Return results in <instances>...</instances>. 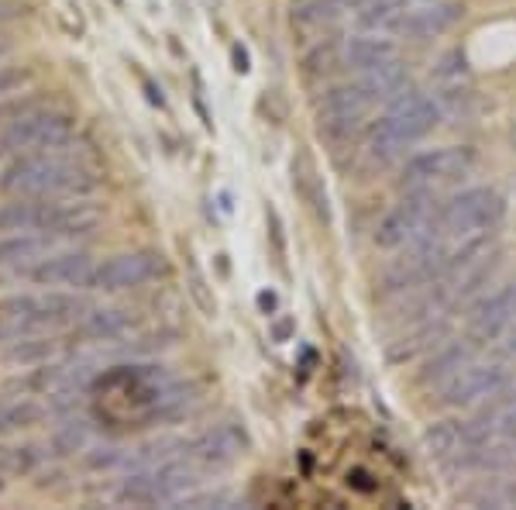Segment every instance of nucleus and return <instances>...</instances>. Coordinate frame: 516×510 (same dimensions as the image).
I'll return each mask as SVG.
<instances>
[{
	"instance_id": "nucleus-24",
	"label": "nucleus",
	"mask_w": 516,
	"mask_h": 510,
	"mask_svg": "<svg viewBox=\"0 0 516 510\" xmlns=\"http://www.w3.org/2000/svg\"><path fill=\"white\" fill-rule=\"evenodd\" d=\"M468 362H472V349H468V345H461V342L444 345L441 352H434V359H430L427 369L420 373V383H424V386H430V383L444 386L461 366H468Z\"/></svg>"
},
{
	"instance_id": "nucleus-28",
	"label": "nucleus",
	"mask_w": 516,
	"mask_h": 510,
	"mask_svg": "<svg viewBox=\"0 0 516 510\" xmlns=\"http://www.w3.org/2000/svg\"><path fill=\"white\" fill-rule=\"evenodd\" d=\"M7 476H14V469H11V448H0V493H4V486H7Z\"/></svg>"
},
{
	"instance_id": "nucleus-17",
	"label": "nucleus",
	"mask_w": 516,
	"mask_h": 510,
	"mask_svg": "<svg viewBox=\"0 0 516 510\" xmlns=\"http://www.w3.org/2000/svg\"><path fill=\"white\" fill-rule=\"evenodd\" d=\"M461 18V7L451 4V0H430V4H417V7H406L396 21V32L393 35H403V38H434V35H444L451 25Z\"/></svg>"
},
{
	"instance_id": "nucleus-29",
	"label": "nucleus",
	"mask_w": 516,
	"mask_h": 510,
	"mask_svg": "<svg viewBox=\"0 0 516 510\" xmlns=\"http://www.w3.org/2000/svg\"><path fill=\"white\" fill-rule=\"evenodd\" d=\"M276 293H258V307H262V311H276Z\"/></svg>"
},
{
	"instance_id": "nucleus-1",
	"label": "nucleus",
	"mask_w": 516,
	"mask_h": 510,
	"mask_svg": "<svg viewBox=\"0 0 516 510\" xmlns=\"http://www.w3.org/2000/svg\"><path fill=\"white\" fill-rule=\"evenodd\" d=\"M100 187V169L76 149L14 156L0 173V190L11 197H86Z\"/></svg>"
},
{
	"instance_id": "nucleus-20",
	"label": "nucleus",
	"mask_w": 516,
	"mask_h": 510,
	"mask_svg": "<svg viewBox=\"0 0 516 510\" xmlns=\"http://www.w3.org/2000/svg\"><path fill=\"white\" fill-rule=\"evenodd\" d=\"M341 49H344V66L355 69V73H369V69H379V66L393 63V59H400L396 45L375 32L351 35Z\"/></svg>"
},
{
	"instance_id": "nucleus-22",
	"label": "nucleus",
	"mask_w": 516,
	"mask_h": 510,
	"mask_svg": "<svg viewBox=\"0 0 516 510\" xmlns=\"http://www.w3.org/2000/svg\"><path fill=\"white\" fill-rule=\"evenodd\" d=\"M293 187L303 193V200H307L310 207L317 211V218L324 224H331V200H327V187L324 180H320L317 166L310 162V156H300V162H293Z\"/></svg>"
},
{
	"instance_id": "nucleus-10",
	"label": "nucleus",
	"mask_w": 516,
	"mask_h": 510,
	"mask_svg": "<svg viewBox=\"0 0 516 510\" xmlns=\"http://www.w3.org/2000/svg\"><path fill=\"white\" fill-rule=\"evenodd\" d=\"M166 273V255L155 249H135V252H117L111 259L97 262L86 290H104V293H121V290H138L155 283Z\"/></svg>"
},
{
	"instance_id": "nucleus-31",
	"label": "nucleus",
	"mask_w": 516,
	"mask_h": 510,
	"mask_svg": "<svg viewBox=\"0 0 516 510\" xmlns=\"http://www.w3.org/2000/svg\"><path fill=\"white\" fill-rule=\"evenodd\" d=\"M506 355H513V359H516V324L506 331Z\"/></svg>"
},
{
	"instance_id": "nucleus-11",
	"label": "nucleus",
	"mask_w": 516,
	"mask_h": 510,
	"mask_svg": "<svg viewBox=\"0 0 516 510\" xmlns=\"http://www.w3.org/2000/svg\"><path fill=\"white\" fill-rule=\"evenodd\" d=\"M475 149L468 145H444V149H427L417 152L403 162V183L410 190H430L441 183H455L475 169Z\"/></svg>"
},
{
	"instance_id": "nucleus-26",
	"label": "nucleus",
	"mask_w": 516,
	"mask_h": 510,
	"mask_svg": "<svg viewBox=\"0 0 516 510\" xmlns=\"http://www.w3.org/2000/svg\"><path fill=\"white\" fill-rule=\"evenodd\" d=\"M25 83V73L21 69H11V66H0V97L4 94H14V90Z\"/></svg>"
},
{
	"instance_id": "nucleus-9",
	"label": "nucleus",
	"mask_w": 516,
	"mask_h": 510,
	"mask_svg": "<svg viewBox=\"0 0 516 510\" xmlns=\"http://www.w3.org/2000/svg\"><path fill=\"white\" fill-rule=\"evenodd\" d=\"M492 438V424L482 421H437L424 431V448L441 466H475V455Z\"/></svg>"
},
{
	"instance_id": "nucleus-4",
	"label": "nucleus",
	"mask_w": 516,
	"mask_h": 510,
	"mask_svg": "<svg viewBox=\"0 0 516 510\" xmlns=\"http://www.w3.org/2000/svg\"><path fill=\"white\" fill-rule=\"evenodd\" d=\"M90 311L83 297L59 290L14 293L0 300V342H18L28 335H52L62 328H76Z\"/></svg>"
},
{
	"instance_id": "nucleus-32",
	"label": "nucleus",
	"mask_w": 516,
	"mask_h": 510,
	"mask_svg": "<svg viewBox=\"0 0 516 510\" xmlns=\"http://www.w3.org/2000/svg\"><path fill=\"white\" fill-rule=\"evenodd\" d=\"M417 4H430V0H400L403 11H406V7H417Z\"/></svg>"
},
{
	"instance_id": "nucleus-19",
	"label": "nucleus",
	"mask_w": 516,
	"mask_h": 510,
	"mask_svg": "<svg viewBox=\"0 0 516 510\" xmlns=\"http://www.w3.org/2000/svg\"><path fill=\"white\" fill-rule=\"evenodd\" d=\"M138 328V314L124 307H90L76 324V335L86 342H121Z\"/></svg>"
},
{
	"instance_id": "nucleus-16",
	"label": "nucleus",
	"mask_w": 516,
	"mask_h": 510,
	"mask_svg": "<svg viewBox=\"0 0 516 510\" xmlns=\"http://www.w3.org/2000/svg\"><path fill=\"white\" fill-rule=\"evenodd\" d=\"M31 283L38 287H73V290H86L93 276V259L90 252L83 249H56L52 255H45L42 262L28 269Z\"/></svg>"
},
{
	"instance_id": "nucleus-15",
	"label": "nucleus",
	"mask_w": 516,
	"mask_h": 510,
	"mask_svg": "<svg viewBox=\"0 0 516 510\" xmlns=\"http://www.w3.org/2000/svg\"><path fill=\"white\" fill-rule=\"evenodd\" d=\"M516 324V283H506L496 293H486L479 304L468 314V342L475 345H489L506 338Z\"/></svg>"
},
{
	"instance_id": "nucleus-5",
	"label": "nucleus",
	"mask_w": 516,
	"mask_h": 510,
	"mask_svg": "<svg viewBox=\"0 0 516 510\" xmlns=\"http://www.w3.org/2000/svg\"><path fill=\"white\" fill-rule=\"evenodd\" d=\"M200 486V466L190 455H176V459H162L155 466H145L138 473L124 476L117 486V504L131 507H166L179 504Z\"/></svg>"
},
{
	"instance_id": "nucleus-8",
	"label": "nucleus",
	"mask_w": 516,
	"mask_h": 510,
	"mask_svg": "<svg viewBox=\"0 0 516 510\" xmlns=\"http://www.w3.org/2000/svg\"><path fill=\"white\" fill-rule=\"evenodd\" d=\"M437 231V207L430 204V190H410L375 228V245L406 249Z\"/></svg>"
},
{
	"instance_id": "nucleus-3",
	"label": "nucleus",
	"mask_w": 516,
	"mask_h": 510,
	"mask_svg": "<svg viewBox=\"0 0 516 510\" xmlns=\"http://www.w3.org/2000/svg\"><path fill=\"white\" fill-rule=\"evenodd\" d=\"M97 207L83 197H14L0 207V231H35L73 242L97 228Z\"/></svg>"
},
{
	"instance_id": "nucleus-23",
	"label": "nucleus",
	"mask_w": 516,
	"mask_h": 510,
	"mask_svg": "<svg viewBox=\"0 0 516 510\" xmlns=\"http://www.w3.org/2000/svg\"><path fill=\"white\" fill-rule=\"evenodd\" d=\"M49 414V407H42L35 397L25 393H11L7 400H0V435H11V431H25L31 424H38Z\"/></svg>"
},
{
	"instance_id": "nucleus-30",
	"label": "nucleus",
	"mask_w": 516,
	"mask_h": 510,
	"mask_svg": "<svg viewBox=\"0 0 516 510\" xmlns=\"http://www.w3.org/2000/svg\"><path fill=\"white\" fill-rule=\"evenodd\" d=\"M334 4H338L341 11H362V7L372 4V0H334Z\"/></svg>"
},
{
	"instance_id": "nucleus-27",
	"label": "nucleus",
	"mask_w": 516,
	"mask_h": 510,
	"mask_svg": "<svg viewBox=\"0 0 516 510\" xmlns=\"http://www.w3.org/2000/svg\"><path fill=\"white\" fill-rule=\"evenodd\" d=\"M25 11H28V4H21V0H0V25H4V21L21 18Z\"/></svg>"
},
{
	"instance_id": "nucleus-18",
	"label": "nucleus",
	"mask_w": 516,
	"mask_h": 510,
	"mask_svg": "<svg viewBox=\"0 0 516 510\" xmlns=\"http://www.w3.org/2000/svg\"><path fill=\"white\" fill-rule=\"evenodd\" d=\"M66 242L52 235H35V231H0V266L4 269H28L42 262L45 255L62 249Z\"/></svg>"
},
{
	"instance_id": "nucleus-2",
	"label": "nucleus",
	"mask_w": 516,
	"mask_h": 510,
	"mask_svg": "<svg viewBox=\"0 0 516 510\" xmlns=\"http://www.w3.org/2000/svg\"><path fill=\"white\" fill-rule=\"evenodd\" d=\"M441 114H444L441 100L424 94V90L406 87L400 97L389 100L386 114L369 128L365 149H369V156L379 162L400 159L413 142H420V138L437 128Z\"/></svg>"
},
{
	"instance_id": "nucleus-21",
	"label": "nucleus",
	"mask_w": 516,
	"mask_h": 510,
	"mask_svg": "<svg viewBox=\"0 0 516 510\" xmlns=\"http://www.w3.org/2000/svg\"><path fill=\"white\" fill-rule=\"evenodd\" d=\"M448 335V324H444L441 318H424L417 324V328L410 331V335H403L400 342H393L389 345V362H406V359H413V355H420V352H427V349H437V342Z\"/></svg>"
},
{
	"instance_id": "nucleus-7",
	"label": "nucleus",
	"mask_w": 516,
	"mask_h": 510,
	"mask_svg": "<svg viewBox=\"0 0 516 510\" xmlns=\"http://www.w3.org/2000/svg\"><path fill=\"white\" fill-rule=\"evenodd\" d=\"M76 118L66 111H31L14 118L0 131V152L11 156H31V152H52L73 145Z\"/></svg>"
},
{
	"instance_id": "nucleus-6",
	"label": "nucleus",
	"mask_w": 516,
	"mask_h": 510,
	"mask_svg": "<svg viewBox=\"0 0 516 510\" xmlns=\"http://www.w3.org/2000/svg\"><path fill=\"white\" fill-rule=\"evenodd\" d=\"M506 218V197L492 187H468L437 207V231L451 238H479Z\"/></svg>"
},
{
	"instance_id": "nucleus-13",
	"label": "nucleus",
	"mask_w": 516,
	"mask_h": 510,
	"mask_svg": "<svg viewBox=\"0 0 516 510\" xmlns=\"http://www.w3.org/2000/svg\"><path fill=\"white\" fill-rule=\"evenodd\" d=\"M375 107V100L369 97V90L362 83H338V87H327L324 97L317 100V121L320 131L327 135H351L362 118Z\"/></svg>"
},
{
	"instance_id": "nucleus-34",
	"label": "nucleus",
	"mask_w": 516,
	"mask_h": 510,
	"mask_svg": "<svg viewBox=\"0 0 516 510\" xmlns=\"http://www.w3.org/2000/svg\"><path fill=\"white\" fill-rule=\"evenodd\" d=\"M506 500H510V504H516V486H510V493H506Z\"/></svg>"
},
{
	"instance_id": "nucleus-14",
	"label": "nucleus",
	"mask_w": 516,
	"mask_h": 510,
	"mask_svg": "<svg viewBox=\"0 0 516 510\" xmlns=\"http://www.w3.org/2000/svg\"><path fill=\"white\" fill-rule=\"evenodd\" d=\"M183 452L197 462L200 469H221L248 452V431L238 421H221L207 428L193 442L183 445Z\"/></svg>"
},
{
	"instance_id": "nucleus-12",
	"label": "nucleus",
	"mask_w": 516,
	"mask_h": 510,
	"mask_svg": "<svg viewBox=\"0 0 516 510\" xmlns=\"http://www.w3.org/2000/svg\"><path fill=\"white\" fill-rule=\"evenodd\" d=\"M510 383V369L499 366V362H468L441 386V397L448 407H475L482 400L503 397Z\"/></svg>"
},
{
	"instance_id": "nucleus-25",
	"label": "nucleus",
	"mask_w": 516,
	"mask_h": 510,
	"mask_svg": "<svg viewBox=\"0 0 516 510\" xmlns=\"http://www.w3.org/2000/svg\"><path fill=\"white\" fill-rule=\"evenodd\" d=\"M93 438V428L86 417H69L66 424L56 431V448L59 452H83Z\"/></svg>"
},
{
	"instance_id": "nucleus-33",
	"label": "nucleus",
	"mask_w": 516,
	"mask_h": 510,
	"mask_svg": "<svg viewBox=\"0 0 516 510\" xmlns=\"http://www.w3.org/2000/svg\"><path fill=\"white\" fill-rule=\"evenodd\" d=\"M7 49H11V45H7V38H4V35H0V56H4V52H7Z\"/></svg>"
}]
</instances>
